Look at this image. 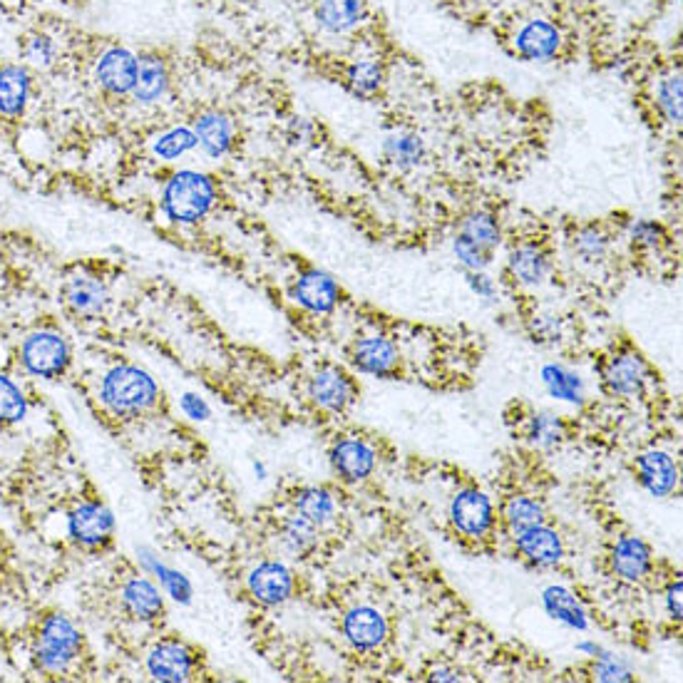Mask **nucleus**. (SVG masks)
<instances>
[{
  "instance_id": "f257e3e1",
  "label": "nucleus",
  "mask_w": 683,
  "mask_h": 683,
  "mask_svg": "<svg viewBox=\"0 0 683 683\" xmlns=\"http://www.w3.org/2000/svg\"><path fill=\"white\" fill-rule=\"evenodd\" d=\"M83 653V633L75 627V621L65 613H47L35 633L33 657L41 671L53 676H65L81 661Z\"/></svg>"
},
{
  "instance_id": "f03ea898",
  "label": "nucleus",
  "mask_w": 683,
  "mask_h": 683,
  "mask_svg": "<svg viewBox=\"0 0 683 683\" xmlns=\"http://www.w3.org/2000/svg\"><path fill=\"white\" fill-rule=\"evenodd\" d=\"M216 186L210 174L180 170L167 180L162 190V212L177 224H196L212 212Z\"/></svg>"
},
{
  "instance_id": "7ed1b4c3",
  "label": "nucleus",
  "mask_w": 683,
  "mask_h": 683,
  "mask_svg": "<svg viewBox=\"0 0 683 683\" xmlns=\"http://www.w3.org/2000/svg\"><path fill=\"white\" fill-rule=\"evenodd\" d=\"M157 395L154 378L137 365H117L100 385V398L115 415H140L152 408Z\"/></svg>"
},
{
  "instance_id": "20e7f679",
  "label": "nucleus",
  "mask_w": 683,
  "mask_h": 683,
  "mask_svg": "<svg viewBox=\"0 0 683 683\" xmlns=\"http://www.w3.org/2000/svg\"><path fill=\"white\" fill-rule=\"evenodd\" d=\"M21 363L35 378L53 381L71 363V345L61 333L35 331L21 343Z\"/></svg>"
},
{
  "instance_id": "39448f33",
  "label": "nucleus",
  "mask_w": 683,
  "mask_h": 683,
  "mask_svg": "<svg viewBox=\"0 0 683 683\" xmlns=\"http://www.w3.org/2000/svg\"><path fill=\"white\" fill-rule=\"evenodd\" d=\"M115 514L103 502H83L67 514V534L85 549H100L113 540Z\"/></svg>"
},
{
  "instance_id": "423d86ee",
  "label": "nucleus",
  "mask_w": 683,
  "mask_h": 683,
  "mask_svg": "<svg viewBox=\"0 0 683 683\" xmlns=\"http://www.w3.org/2000/svg\"><path fill=\"white\" fill-rule=\"evenodd\" d=\"M137 67H140V57H137L130 47L110 45L105 47L95 63V81L107 95L125 97L132 95V87L137 81Z\"/></svg>"
},
{
  "instance_id": "0eeeda50",
  "label": "nucleus",
  "mask_w": 683,
  "mask_h": 683,
  "mask_svg": "<svg viewBox=\"0 0 683 683\" xmlns=\"http://www.w3.org/2000/svg\"><path fill=\"white\" fill-rule=\"evenodd\" d=\"M512 45L524 61L549 63L562 53L564 35L557 25L544 21V18H530V21H524L517 28V33L512 38Z\"/></svg>"
},
{
  "instance_id": "6e6552de",
  "label": "nucleus",
  "mask_w": 683,
  "mask_h": 683,
  "mask_svg": "<svg viewBox=\"0 0 683 683\" xmlns=\"http://www.w3.org/2000/svg\"><path fill=\"white\" fill-rule=\"evenodd\" d=\"M452 524L465 537H484L494 522L492 502L480 490H462L450 504Z\"/></svg>"
},
{
  "instance_id": "1a4fd4ad",
  "label": "nucleus",
  "mask_w": 683,
  "mask_h": 683,
  "mask_svg": "<svg viewBox=\"0 0 683 683\" xmlns=\"http://www.w3.org/2000/svg\"><path fill=\"white\" fill-rule=\"evenodd\" d=\"M252 597L266 607H279L294 594V574L281 562H262L246 577Z\"/></svg>"
},
{
  "instance_id": "9d476101",
  "label": "nucleus",
  "mask_w": 683,
  "mask_h": 683,
  "mask_svg": "<svg viewBox=\"0 0 683 683\" xmlns=\"http://www.w3.org/2000/svg\"><path fill=\"white\" fill-rule=\"evenodd\" d=\"M147 671L154 681L162 683L190 681L194 671L192 651L180 641H160L147 653Z\"/></svg>"
},
{
  "instance_id": "9b49d317",
  "label": "nucleus",
  "mask_w": 683,
  "mask_h": 683,
  "mask_svg": "<svg viewBox=\"0 0 683 683\" xmlns=\"http://www.w3.org/2000/svg\"><path fill=\"white\" fill-rule=\"evenodd\" d=\"M343 633L359 651H373L388 637V621L373 607H355L343 619Z\"/></svg>"
},
{
  "instance_id": "f8f14e48",
  "label": "nucleus",
  "mask_w": 683,
  "mask_h": 683,
  "mask_svg": "<svg viewBox=\"0 0 683 683\" xmlns=\"http://www.w3.org/2000/svg\"><path fill=\"white\" fill-rule=\"evenodd\" d=\"M647 363H643L641 355L637 353L613 355L607 363V369H604V383H607V388L613 395H619V398H633V395H639L643 385H647Z\"/></svg>"
},
{
  "instance_id": "ddd939ff",
  "label": "nucleus",
  "mask_w": 683,
  "mask_h": 683,
  "mask_svg": "<svg viewBox=\"0 0 683 683\" xmlns=\"http://www.w3.org/2000/svg\"><path fill=\"white\" fill-rule=\"evenodd\" d=\"M514 544H517L522 557L534 564V567H554L564 554L562 537L554 530L544 527V524L514 532Z\"/></svg>"
},
{
  "instance_id": "4468645a",
  "label": "nucleus",
  "mask_w": 683,
  "mask_h": 683,
  "mask_svg": "<svg viewBox=\"0 0 683 683\" xmlns=\"http://www.w3.org/2000/svg\"><path fill=\"white\" fill-rule=\"evenodd\" d=\"M194 137L196 147L212 160H220L226 152L232 150L234 145V122L230 115H224L220 110H206L194 122Z\"/></svg>"
},
{
  "instance_id": "2eb2a0df",
  "label": "nucleus",
  "mask_w": 683,
  "mask_h": 683,
  "mask_svg": "<svg viewBox=\"0 0 683 683\" xmlns=\"http://www.w3.org/2000/svg\"><path fill=\"white\" fill-rule=\"evenodd\" d=\"M33 95V75L25 65H0V115L21 117Z\"/></svg>"
},
{
  "instance_id": "dca6fc26",
  "label": "nucleus",
  "mask_w": 683,
  "mask_h": 683,
  "mask_svg": "<svg viewBox=\"0 0 683 683\" xmlns=\"http://www.w3.org/2000/svg\"><path fill=\"white\" fill-rule=\"evenodd\" d=\"M637 472L641 484L653 498H669L679 484V468L673 465L669 455L661 450L641 452L637 458Z\"/></svg>"
},
{
  "instance_id": "f3484780",
  "label": "nucleus",
  "mask_w": 683,
  "mask_h": 683,
  "mask_svg": "<svg viewBox=\"0 0 683 683\" xmlns=\"http://www.w3.org/2000/svg\"><path fill=\"white\" fill-rule=\"evenodd\" d=\"M339 284L329 274L319 269L306 271L294 286V299L299 301L306 311L311 313H329L339 303Z\"/></svg>"
},
{
  "instance_id": "a211bd4d",
  "label": "nucleus",
  "mask_w": 683,
  "mask_h": 683,
  "mask_svg": "<svg viewBox=\"0 0 683 683\" xmlns=\"http://www.w3.org/2000/svg\"><path fill=\"white\" fill-rule=\"evenodd\" d=\"M331 465L339 472V478L345 482H361L369 478L375 468V452L369 442L363 440H341L331 450Z\"/></svg>"
},
{
  "instance_id": "6ab92c4d",
  "label": "nucleus",
  "mask_w": 683,
  "mask_h": 683,
  "mask_svg": "<svg viewBox=\"0 0 683 683\" xmlns=\"http://www.w3.org/2000/svg\"><path fill=\"white\" fill-rule=\"evenodd\" d=\"M120 599L125 611L140 621H157L164 613L162 591L147 577H132L122 584Z\"/></svg>"
},
{
  "instance_id": "aec40b11",
  "label": "nucleus",
  "mask_w": 683,
  "mask_h": 683,
  "mask_svg": "<svg viewBox=\"0 0 683 683\" xmlns=\"http://www.w3.org/2000/svg\"><path fill=\"white\" fill-rule=\"evenodd\" d=\"M170 90V67L162 55L147 53L140 57V67H137V81L132 87L135 103L154 105Z\"/></svg>"
},
{
  "instance_id": "412c9836",
  "label": "nucleus",
  "mask_w": 683,
  "mask_h": 683,
  "mask_svg": "<svg viewBox=\"0 0 683 683\" xmlns=\"http://www.w3.org/2000/svg\"><path fill=\"white\" fill-rule=\"evenodd\" d=\"M365 18V0H319L316 21L331 35H345L355 31Z\"/></svg>"
},
{
  "instance_id": "4be33fe9",
  "label": "nucleus",
  "mask_w": 683,
  "mask_h": 683,
  "mask_svg": "<svg viewBox=\"0 0 683 683\" xmlns=\"http://www.w3.org/2000/svg\"><path fill=\"white\" fill-rule=\"evenodd\" d=\"M137 562L142 564V569H145L147 574H152V577L160 579L162 589H164L167 594H170V597H172L177 604H192L194 587H192V581H190V577H186L184 572L167 567L160 554H157V552L150 549V547H140V549H137Z\"/></svg>"
},
{
  "instance_id": "5701e85b",
  "label": "nucleus",
  "mask_w": 683,
  "mask_h": 683,
  "mask_svg": "<svg viewBox=\"0 0 683 683\" xmlns=\"http://www.w3.org/2000/svg\"><path fill=\"white\" fill-rule=\"evenodd\" d=\"M353 365L371 375H388L398 365V351L388 339L369 335L353 345Z\"/></svg>"
},
{
  "instance_id": "b1692460",
  "label": "nucleus",
  "mask_w": 683,
  "mask_h": 683,
  "mask_svg": "<svg viewBox=\"0 0 683 683\" xmlns=\"http://www.w3.org/2000/svg\"><path fill=\"white\" fill-rule=\"evenodd\" d=\"M613 572L627 581H641L651 569V549L639 537H621L611 552Z\"/></svg>"
},
{
  "instance_id": "393cba45",
  "label": "nucleus",
  "mask_w": 683,
  "mask_h": 683,
  "mask_svg": "<svg viewBox=\"0 0 683 683\" xmlns=\"http://www.w3.org/2000/svg\"><path fill=\"white\" fill-rule=\"evenodd\" d=\"M311 398L326 410H343L351 403V381L339 369H323L311 378Z\"/></svg>"
},
{
  "instance_id": "a878e982",
  "label": "nucleus",
  "mask_w": 683,
  "mask_h": 683,
  "mask_svg": "<svg viewBox=\"0 0 683 683\" xmlns=\"http://www.w3.org/2000/svg\"><path fill=\"white\" fill-rule=\"evenodd\" d=\"M508 269L520 284L540 286L549 276V256L534 244L514 246L510 252Z\"/></svg>"
},
{
  "instance_id": "bb28decb",
  "label": "nucleus",
  "mask_w": 683,
  "mask_h": 683,
  "mask_svg": "<svg viewBox=\"0 0 683 683\" xmlns=\"http://www.w3.org/2000/svg\"><path fill=\"white\" fill-rule=\"evenodd\" d=\"M542 604H544V609H547L549 617L562 621L564 627L577 629V631H584L589 627L587 611H584L579 599L574 597L569 589L547 587L542 591Z\"/></svg>"
},
{
  "instance_id": "cd10ccee",
  "label": "nucleus",
  "mask_w": 683,
  "mask_h": 683,
  "mask_svg": "<svg viewBox=\"0 0 683 683\" xmlns=\"http://www.w3.org/2000/svg\"><path fill=\"white\" fill-rule=\"evenodd\" d=\"M383 154L398 170H413V167H418L425 160V142L420 135L410 130H393L385 135Z\"/></svg>"
},
{
  "instance_id": "c85d7f7f",
  "label": "nucleus",
  "mask_w": 683,
  "mask_h": 683,
  "mask_svg": "<svg viewBox=\"0 0 683 683\" xmlns=\"http://www.w3.org/2000/svg\"><path fill=\"white\" fill-rule=\"evenodd\" d=\"M65 299L67 303L73 306L75 313L83 316H97L107 303V294L105 286L95 279V276H73L71 281L65 286Z\"/></svg>"
},
{
  "instance_id": "c756f323",
  "label": "nucleus",
  "mask_w": 683,
  "mask_h": 683,
  "mask_svg": "<svg viewBox=\"0 0 683 683\" xmlns=\"http://www.w3.org/2000/svg\"><path fill=\"white\" fill-rule=\"evenodd\" d=\"M653 105L669 125H681L683 120V75L676 71L663 73L653 87Z\"/></svg>"
},
{
  "instance_id": "7c9ffc66",
  "label": "nucleus",
  "mask_w": 683,
  "mask_h": 683,
  "mask_svg": "<svg viewBox=\"0 0 683 683\" xmlns=\"http://www.w3.org/2000/svg\"><path fill=\"white\" fill-rule=\"evenodd\" d=\"M542 383L552 398L581 405L584 403V381L579 378V373H574L572 369L562 363H549L542 369Z\"/></svg>"
},
{
  "instance_id": "2f4dec72",
  "label": "nucleus",
  "mask_w": 683,
  "mask_h": 683,
  "mask_svg": "<svg viewBox=\"0 0 683 683\" xmlns=\"http://www.w3.org/2000/svg\"><path fill=\"white\" fill-rule=\"evenodd\" d=\"M383 83H385V71L375 57H359V61H353L349 65V71H345V85H349V90L353 95L365 97V100L378 95Z\"/></svg>"
},
{
  "instance_id": "473e14b6",
  "label": "nucleus",
  "mask_w": 683,
  "mask_h": 683,
  "mask_svg": "<svg viewBox=\"0 0 683 683\" xmlns=\"http://www.w3.org/2000/svg\"><path fill=\"white\" fill-rule=\"evenodd\" d=\"M196 150V137L192 127H170L152 140V154L162 162H177L184 154Z\"/></svg>"
},
{
  "instance_id": "72a5a7b5",
  "label": "nucleus",
  "mask_w": 683,
  "mask_h": 683,
  "mask_svg": "<svg viewBox=\"0 0 683 683\" xmlns=\"http://www.w3.org/2000/svg\"><path fill=\"white\" fill-rule=\"evenodd\" d=\"M294 508L296 512L313 522L316 527L333 520L335 514V502L331 498V492H326L323 488H303L294 494Z\"/></svg>"
},
{
  "instance_id": "f704fd0d",
  "label": "nucleus",
  "mask_w": 683,
  "mask_h": 683,
  "mask_svg": "<svg viewBox=\"0 0 683 683\" xmlns=\"http://www.w3.org/2000/svg\"><path fill=\"white\" fill-rule=\"evenodd\" d=\"M458 234L468 236L470 242L484 246V249L494 252L502 242V230H500V222L494 220V216L490 212H472L465 216V220L460 222V230Z\"/></svg>"
},
{
  "instance_id": "c9c22d12",
  "label": "nucleus",
  "mask_w": 683,
  "mask_h": 683,
  "mask_svg": "<svg viewBox=\"0 0 683 683\" xmlns=\"http://www.w3.org/2000/svg\"><path fill=\"white\" fill-rule=\"evenodd\" d=\"M281 542L291 554H309L319 544V527L296 512L281 524Z\"/></svg>"
},
{
  "instance_id": "e433bc0d",
  "label": "nucleus",
  "mask_w": 683,
  "mask_h": 683,
  "mask_svg": "<svg viewBox=\"0 0 683 683\" xmlns=\"http://www.w3.org/2000/svg\"><path fill=\"white\" fill-rule=\"evenodd\" d=\"M504 520H508L512 532L530 530L534 524H544V508L540 500L530 498V494H517L504 508Z\"/></svg>"
},
{
  "instance_id": "4c0bfd02",
  "label": "nucleus",
  "mask_w": 683,
  "mask_h": 683,
  "mask_svg": "<svg viewBox=\"0 0 683 683\" xmlns=\"http://www.w3.org/2000/svg\"><path fill=\"white\" fill-rule=\"evenodd\" d=\"M28 415V401L23 391L0 373V425H15Z\"/></svg>"
},
{
  "instance_id": "58836bf2",
  "label": "nucleus",
  "mask_w": 683,
  "mask_h": 683,
  "mask_svg": "<svg viewBox=\"0 0 683 683\" xmlns=\"http://www.w3.org/2000/svg\"><path fill=\"white\" fill-rule=\"evenodd\" d=\"M574 254L581 256L584 262H601L609 252V234L601 232L599 226H581L572 239Z\"/></svg>"
},
{
  "instance_id": "ea45409f",
  "label": "nucleus",
  "mask_w": 683,
  "mask_h": 683,
  "mask_svg": "<svg viewBox=\"0 0 683 683\" xmlns=\"http://www.w3.org/2000/svg\"><path fill=\"white\" fill-rule=\"evenodd\" d=\"M530 440L542 445V448H552L564 438V423L559 415L554 413H537L530 420Z\"/></svg>"
},
{
  "instance_id": "a19ab883",
  "label": "nucleus",
  "mask_w": 683,
  "mask_h": 683,
  "mask_svg": "<svg viewBox=\"0 0 683 683\" xmlns=\"http://www.w3.org/2000/svg\"><path fill=\"white\" fill-rule=\"evenodd\" d=\"M452 252L468 271H484L492 264V254H494L490 249H484V246L470 242L468 236H462V234H455Z\"/></svg>"
},
{
  "instance_id": "79ce46f5",
  "label": "nucleus",
  "mask_w": 683,
  "mask_h": 683,
  "mask_svg": "<svg viewBox=\"0 0 683 683\" xmlns=\"http://www.w3.org/2000/svg\"><path fill=\"white\" fill-rule=\"evenodd\" d=\"M23 57L28 65L33 67H41V71H45V67L55 65L57 61V45L51 35L45 33H35L25 41L23 45Z\"/></svg>"
},
{
  "instance_id": "37998d69",
  "label": "nucleus",
  "mask_w": 683,
  "mask_h": 683,
  "mask_svg": "<svg viewBox=\"0 0 683 683\" xmlns=\"http://www.w3.org/2000/svg\"><path fill=\"white\" fill-rule=\"evenodd\" d=\"M597 663H594V679L599 681H631V669L627 661H621L619 657H613V653L599 651Z\"/></svg>"
},
{
  "instance_id": "c03bdc74",
  "label": "nucleus",
  "mask_w": 683,
  "mask_h": 683,
  "mask_svg": "<svg viewBox=\"0 0 683 683\" xmlns=\"http://www.w3.org/2000/svg\"><path fill=\"white\" fill-rule=\"evenodd\" d=\"M627 232H629V239L637 246H643V249H659L663 239H666V236H663L661 224L649 222V220H633Z\"/></svg>"
},
{
  "instance_id": "a18cd8bd",
  "label": "nucleus",
  "mask_w": 683,
  "mask_h": 683,
  "mask_svg": "<svg viewBox=\"0 0 683 683\" xmlns=\"http://www.w3.org/2000/svg\"><path fill=\"white\" fill-rule=\"evenodd\" d=\"M180 408L186 418H192V420H210V415H212L210 405H206V401L200 398L196 393H184L180 401Z\"/></svg>"
},
{
  "instance_id": "49530a36",
  "label": "nucleus",
  "mask_w": 683,
  "mask_h": 683,
  "mask_svg": "<svg viewBox=\"0 0 683 683\" xmlns=\"http://www.w3.org/2000/svg\"><path fill=\"white\" fill-rule=\"evenodd\" d=\"M468 284L484 301H492L494 296H498V286H494V281L484 271H468Z\"/></svg>"
},
{
  "instance_id": "de8ad7c7",
  "label": "nucleus",
  "mask_w": 683,
  "mask_h": 683,
  "mask_svg": "<svg viewBox=\"0 0 683 683\" xmlns=\"http://www.w3.org/2000/svg\"><path fill=\"white\" fill-rule=\"evenodd\" d=\"M289 137L294 142L306 145L316 137V127H313L311 120H306V117H296V120H291V125H289Z\"/></svg>"
},
{
  "instance_id": "09e8293b",
  "label": "nucleus",
  "mask_w": 683,
  "mask_h": 683,
  "mask_svg": "<svg viewBox=\"0 0 683 683\" xmlns=\"http://www.w3.org/2000/svg\"><path fill=\"white\" fill-rule=\"evenodd\" d=\"M666 609L673 619H681V581H673L666 591Z\"/></svg>"
},
{
  "instance_id": "8fccbe9b",
  "label": "nucleus",
  "mask_w": 683,
  "mask_h": 683,
  "mask_svg": "<svg viewBox=\"0 0 683 683\" xmlns=\"http://www.w3.org/2000/svg\"><path fill=\"white\" fill-rule=\"evenodd\" d=\"M537 323H540L542 339H557L559 335V319H554V316H544V319H540Z\"/></svg>"
},
{
  "instance_id": "3c124183",
  "label": "nucleus",
  "mask_w": 683,
  "mask_h": 683,
  "mask_svg": "<svg viewBox=\"0 0 683 683\" xmlns=\"http://www.w3.org/2000/svg\"><path fill=\"white\" fill-rule=\"evenodd\" d=\"M433 679L435 681H458L460 673L452 671V669H435L433 671Z\"/></svg>"
},
{
  "instance_id": "603ef678",
  "label": "nucleus",
  "mask_w": 683,
  "mask_h": 683,
  "mask_svg": "<svg viewBox=\"0 0 683 683\" xmlns=\"http://www.w3.org/2000/svg\"><path fill=\"white\" fill-rule=\"evenodd\" d=\"M577 649H579V651H584V653H589V657H597V653L601 651V649L597 647V643H591V641H581Z\"/></svg>"
},
{
  "instance_id": "864d4df0",
  "label": "nucleus",
  "mask_w": 683,
  "mask_h": 683,
  "mask_svg": "<svg viewBox=\"0 0 683 683\" xmlns=\"http://www.w3.org/2000/svg\"><path fill=\"white\" fill-rule=\"evenodd\" d=\"M254 472H256V478L264 480V478H266V468H264V462H254Z\"/></svg>"
},
{
  "instance_id": "5fc2aeb1",
  "label": "nucleus",
  "mask_w": 683,
  "mask_h": 683,
  "mask_svg": "<svg viewBox=\"0 0 683 683\" xmlns=\"http://www.w3.org/2000/svg\"><path fill=\"white\" fill-rule=\"evenodd\" d=\"M0 564H3V544H0Z\"/></svg>"
}]
</instances>
